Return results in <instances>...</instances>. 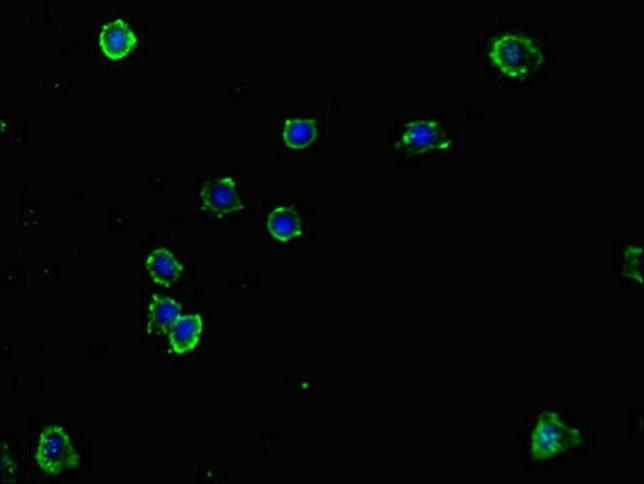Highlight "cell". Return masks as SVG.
<instances>
[{"label":"cell","instance_id":"cell-1","mask_svg":"<svg viewBox=\"0 0 644 484\" xmlns=\"http://www.w3.org/2000/svg\"><path fill=\"white\" fill-rule=\"evenodd\" d=\"M561 55L551 34L532 17L501 15L478 28L467 68L490 89L540 88L557 70Z\"/></svg>","mask_w":644,"mask_h":484},{"label":"cell","instance_id":"cell-2","mask_svg":"<svg viewBox=\"0 0 644 484\" xmlns=\"http://www.w3.org/2000/svg\"><path fill=\"white\" fill-rule=\"evenodd\" d=\"M594 455V423L559 399H538L523 410L517 431V464L527 476H551L588 464Z\"/></svg>","mask_w":644,"mask_h":484},{"label":"cell","instance_id":"cell-3","mask_svg":"<svg viewBox=\"0 0 644 484\" xmlns=\"http://www.w3.org/2000/svg\"><path fill=\"white\" fill-rule=\"evenodd\" d=\"M467 134L451 110L436 104H406L389 110L386 155L396 167L427 172L464 151Z\"/></svg>","mask_w":644,"mask_h":484},{"label":"cell","instance_id":"cell-4","mask_svg":"<svg viewBox=\"0 0 644 484\" xmlns=\"http://www.w3.org/2000/svg\"><path fill=\"white\" fill-rule=\"evenodd\" d=\"M643 242L641 231H622L612 247V283L627 296L644 293Z\"/></svg>","mask_w":644,"mask_h":484},{"label":"cell","instance_id":"cell-5","mask_svg":"<svg viewBox=\"0 0 644 484\" xmlns=\"http://www.w3.org/2000/svg\"><path fill=\"white\" fill-rule=\"evenodd\" d=\"M36 462L47 475H60L78 467L80 455L76 454L70 436L62 426H46L39 439Z\"/></svg>","mask_w":644,"mask_h":484},{"label":"cell","instance_id":"cell-6","mask_svg":"<svg viewBox=\"0 0 644 484\" xmlns=\"http://www.w3.org/2000/svg\"><path fill=\"white\" fill-rule=\"evenodd\" d=\"M267 230L281 244H294L306 236V222L296 204L276 205L268 213Z\"/></svg>","mask_w":644,"mask_h":484},{"label":"cell","instance_id":"cell-7","mask_svg":"<svg viewBox=\"0 0 644 484\" xmlns=\"http://www.w3.org/2000/svg\"><path fill=\"white\" fill-rule=\"evenodd\" d=\"M322 123L312 115H291L283 121L281 139L286 149L294 152L309 151L322 138Z\"/></svg>","mask_w":644,"mask_h":484},{"label":"cell","instance_id":"cell-8","mask_svg":"<svg viewBox=\"0 0 644 484\" xmlns=\"http://www.w3.org/2000/svg\"><path fill=\"white\" fill-rule=\"evenodd\" d=\"M202 201H204L205 207H209L212 212L222 213V215L244 209L243 201L236 189V183L230 176L218 178V180L205 184L202 189Z\"/></svg>","mask_w":644,"mask_h":484},{"label":"cell","instance_id":"cell-9","mask_svg":"<svg viewBox=\"0 0 644 484\" xmlns=\"http://www.w3.org/2000/svg\"><path fill=\"white\" fill-rule=\"evenodd\" d=\"M99 44L105 57H109L110 60H120L125 59L126 55L133 51L138 44V38L125 21L113 20L102 28Z\"/></svg>","mask_w":644,"mask_h":484},{"label":"cell","instance_id":"cell-10","mask_svg":"<svg viewBox=\"0 0 644 484\" xmlns=\"http://www.w3.org/2000/svg\"><path fill=\"white\" fill-rule=\"evenodd\" d=\"M202 322L201 315L191 313V315H181L180 320L175 323L170 330V346L175 354H186V352L196 349L197 344L201 341Z\"/></svg>","mask_w":644,"mask_h":484},{"label":"cell","instance_id":"cell-11","mask_svg":"<svg viewBox=\"0 0 644 484\" xmlns=\"http://www.w3.org/2000/svg\"><path fill=\"white\" fill-rule=\"evenodd\" d=\"M147 272L151 275L155 283L173 284L178 281L181 273H183V265L176 260L175 255L168 249H157L147 257L146 262Z\"/></svg>","mask_w":644,"mask_h":484},{"label":"cell","instance_id":"cell-12","mask_svg":"<svg viewBox=\"0 0 644 484\" xmlns=\"http://www.w3.org/2000/svg\"><path fill=\"white\" fill-rule=\"evenodd\" d=\"M183 315L181 305L170 297H154L149 309V331H162L170 333L175 323Z\"/></svg>","mask_w":644,"mask_h":484}]
</instances>
